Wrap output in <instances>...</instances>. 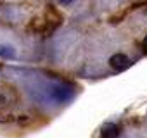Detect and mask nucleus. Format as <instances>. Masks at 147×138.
I'll return each mask as SVG.
<instances>
[{
    "mask_svg": "<svg viewBox=\"0 0 147 138\" xmlns=\"http://www.w3.org/2000/svg\"><path fill=\"white\" fill-rule=\"evenodd\" d=\"M50 97H52V100H55V102H66V100L69 98V92H67L66 86L55 85V86H52V90H50Z\"/></svg>",
    "mask_w": 147,
    "mask_h": 138,
    "instance_id": "2",
    "label": "nucleus"
},
{
    "mask_svg": "<svg viewBox=\"0 0 147 138\" xmlns=\"http://www.w3.org/2000/svg\"><path fill=\"white\" fill-rule=\"evenodd\" d=\"M142 50H144V54H147V36H145L144 42H142Z\"/></svg>",
    "mask_w": 147,
    "mask_h": 138,
    "instance_id": "5",
    "label": "nucleus"
},
{
    "mask_svg": "<svg viewBox=\"0 0 147 138\" xmlns=\"http://www.w3.org/2000/svg\"><path fill=\"white\" fill-rule=\"evenodd\" d=\"M0 55L5 57V59H11V57H14V48H11V47H0Z\"/></svg>",
    "mask_w": 147,
    "mask_h": 138,
    "instance_id": "4",
    "label": "nucleus"
},
{
    "mask_svg": "<svg viewBox=\"0 0 147 138\" xmlns=\"http://www.w3.org/2000/svg\"><path fill=\"white\" fill-rule=\"evenodd\" d=\"M61 4H71V2H75V0H59Z\"/></svg>",
    "mask_w": 147,
    "mask_h": 138,
    "instance_id": "6",
    "label": "nucleus"
},
{
    "mask_svg": "<svg viewBox=\"0 0 147 138\" xmlns=\"http://www.w3.org/2000/svg\"><path fill=\"white\" fill-rule=\"evenodd\" d=\"M4 102H5V97H4L2 93H0V104H4Z\"/></svg>",
    "mask_w": 147,
    "mask_h": 138,
    "instance_id": "7",
    "label": "nucleus"
},
{
    "mask_svg": "<svg viewBox=\"0 0 147 138\" xmlns=\"http://www.w3.org/2000/svg\"><path fill=\"white\" fill-rule=\"evenodd\" d=\"M102 136H104V138H118V136H119V129H118V126L113 124V123L106 124V126L102 128Z\"/></svg>",
    "mask_w": 147,
    "mask_h": 138,
    "instance_id": "3",
    "label": "nucleus"
},
{
    "mask_svg": "<svg viewBox=\"0 0 147 138\" xmlns=\"http://www.w3.org/2000/svg\"><path fill=\"white\" fill-rule=\"evenodd\" d=\"M109 66L116 71H123V69L130 67L131 66V60L126 54H114L111 59H109Z\"/></svg>",
    "mask_w": 147,
    "mask_h": 138,
    "instance_id": "1",
    "label": "nucleus"
}]
</instances>
